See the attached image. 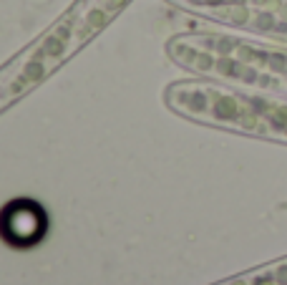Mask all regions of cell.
Returning <instances> with one entry per match:
<instances>
[{
    "mask_svg": "<svg viewBox=\"0 0 287 285\" xmlns=\"http://www.w3.org/2000/svg\"><path fill=\"white\" fill-rule=\"evenodd\" d=\"M131 0H76L33 43L0 66V114L48 81L63 63L88 46Z\"/></svg>",
    "mask_w": 287,
    "mask_h": 285,
    "instance_id": "cell-1",
    "label": "cell"
},
{
    "mask_svg": "<svg viewBox=\"0 0 287 285\" xmlns=\"http://www.w3.org/2000/svg\"><path fill=\"white\" fill-rule=\"evenodd\" d=\"M48 232V214L40 202L18 197L0 210V237L15 250H28L38 245Z\"/></svg>",
    "mask_w": 287,
    "mask_h": 285,
    "instance_id": "cell-2",
    "label": "cell"
}]
</instances>
